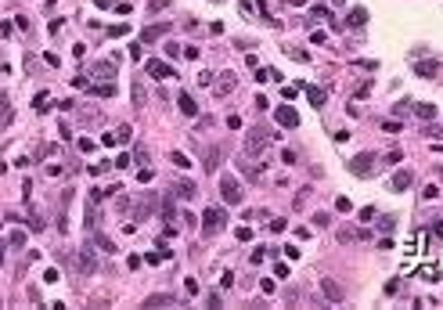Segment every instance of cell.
<instances>
[{"mask_svg":"<svg viewBox=\"0 0 443 310\" xmlns=\"http://www.w3.org/2000/svg\"><path fill=\"white\" fill-rule=\"evenodd\" d=\"M166 7H170V0H148V11H152V15L166 11Z\"/></svg>","mask_w":443,"mask_h":310,"instance_id":"28","label":"cell"},{"mask_svg":"<svg viewBox=\"0 0 443 310\" xmlns=\"http://www.w3.org/2000/svg\"><path fill=\"white\" fill-rule=\"evenodd\" d=\"M393 227H396V216H382V220H378V231L382 234H393Z\"/></svg>","mask_w":443,"mask_h":310,"instance_id":"26","label":"cell"},{"mask_svg":"<svg viewBox=\"0 0 443 310\" xmlns=\"http://www.w3.org/2000/svg\"><path fill=\"white\" fill-rule=\"evenodd\" d=\"M173 191H177V195H180V198H195V195H198V188H195V180H177V188H173Z\"/></svg>","mask_w":443,"mask_h":310,"instance_id":"17","label":"cell"},{"mask_svg":"<svg viewBox=\"0 0 443 310\" xmlns=\"http://www.w3.org/2000/svg\"><path fill=\"white\" fill-rule=\"evenodd\" d=\"M414 72H418L422 79H432L440 72V65H436V61H414Z\"/></svg>","mask_w":443,"mask_h":310,"instance_id":"15","label":"cell"},{"mask_svg":"<svg viewBox=\"0 0 443 310\" xmlns=\"http://www.w3.org/2000/svg\"><path fill=\"white\" fill-rule=\"evenodd\" d=\"M198 83H202V87H213V72L202 69V72H198Z\"/></svg>","mask_w":443,"mask_h":310,"instance_id":"34","label":"cell"},{"mask_svg":"<svg viewBox=\"0 0 443 310\" xmlns=\"http://www.w3.org/2000/svg\"><path fill=\"white\" fill-rule=\"evenodd\" d=\"M170 162H173L177 170H191V159H188L184 152H173V155H170Z\"/></svg>","mask_w":443,"mask_h":310,"instance_id":"23","label":"cell"},{"mask_svg":"<svg viewBox=\"0 0 443 310\" xmlns=\"http://www.w3.org/2000/svg\"><path fill=\"white\" fill-rule=\"evenodd\" d=\"M58 278H61V274H58V267H51L47 274H43V281H51V285H54V281H58Z\"/></svg>","mask_w":443,"mask_h":310,"instance_id":"44","label":"cell"},{"mask_svg":"<svg viewBox=\"0 0 443 310\" xmlns=\"http://www.w3.org/2000/svg\"><path fill=\"white\" fill-rule=\"evenodd\" d=\"M4 249H7V242H4V238H0V263H4Z\"/></svg>","mask_w":443,"mask_h":310,"instance_id":"45","label":"cell"},{"mask_svg":"<svg viewBox=\"0 0 443 310\" xmlns=\"http://www.w3.org/2000/svg\"><path fill=\"white\" fill-rule=\"evenodd\" d=\"M162 216L173 224V198H166V206H162Z\"/></svg>","mask_w":443,"mask_h":310,"instance_id":"38","label":"cell"},{"mask_svg":"<svg viewBox=\"0 0 443 310\" xmlns=\"http://www.w3.org/2000/svg\"><path fill=\"white\" fill-rule=\"evenodd\" d=\"M414 112H418V119H432V116H436V105H414Z\"/></svg>","mask_w":443,"mask_h":310,"instance_id":"25","label":"cell"},{"mask_svg":"<svg viewBox=\"0 0 443 310\" xmlns=\"http://www.w3.org/2000/svg\"><path fill=\"white\" fill-rule=\"evenodd\" d=\"M184 292H188V296H198V281L188 278V281H184Z\"/></svg>","mask_w":443,"mask_h":310,"instance_id":"32","label":"cell"},{"mask_svg":"<svg viewBox=\"0 0 443 310\" xmlns=\"http://www.w3.org/2000/svg\"><path fill=\"white\" fill-rule=\"evenodd\" d=\"M289 4H295V7H303V4H307V0H289Z\"/></svg>","mask_w":443,"mask_h":310,"instance_id":"46","label":"cell"},{"mask_svg":"<svg viewBox=\"0 0 443 310\" xmlns=\"http://www.w3.org/2000/svg\"><path fill=\"white\" fill-rule=\"evenodd\" d=\"M440 274H443V263H425V267H418L422 281H440Z\"/></svg>","mask_w":443,"mask_h":310,"instance_id":"13","label":"cell"},{"mask_svg":"<svg viewBox=\"0 0 443 310\" xmlns=\"http://www.w3.org/2000/svg\"><path fill=\"white\" fill-rule=\"evenodd\" d=\"M94 242H97V245H101V249H105V252H116V249H112V242H108V238H105V234H97V238H94Z\"/></svg>","mask_w":443,"mask_h":310,"instance_id":"39","label":"cell"},{"mask_svg":"<svg viewBox=\"0 0 443 310\" xmlns=\"http://www.w3.org/2000/svg\"><path fill=\"white\" fill-rule=\"evenodd\" d=\"M313 18H331V15H328V7H321V4H313Z\"/></svg>","mask_w":443,"mask_h":310,"instance_id":"43","label":"cell"},{"mask_svg":"<svg viewBox=\"0 0 443 310\" xmlns=\"http://www.w3.org/2000/svg\"><path fill=\"white\" fill-rule=\"evenodd\" d=\"M234 234H238V242H252V227H238Z\"/></svg>","mask_w":443,"mask_h":310,"instance_id":"31","label":"cell"},{"mask_svg":"<svg viewBox=\"0 0 443 310\" xmlns=\"http://www.w3.org/2000/svg\"><path fill=\"white\" fill-rule=\"evenodd\" d=\"M220 198L227 206H242L245 202V191H242V180L234 173H220Z\"/></svg>","mask_w":443,"mask_h":310,"instance_id":"1","label":"cell"},{"mask_svg":"<svg viewBox=\"0 0 443 310\" xmlns=\"http://www.w3.org/2000/svg\"><path fill=\"white\" fill-rule=\"evenodd\" d=\"M335 4H343V0H335Z\"/></svg>","mask_w":443,"mask_h":310,"instance_id":"47","label":"cell"},{"mask_svg":"<svg viewBox=\"0 0 443 310\" xmlns=\"http://www.w3.org/2000/svg\"><path fill=\"white\" fill-rule=\"evenodd\" d=\"M270 137L274 134H267V130H249V137H245V155H263L267 152V144H270Z\"/></svg>","mask_w":443,"mask_h":310,"instance_id":"3","label":"cell"},{"mask_svg":"<svg viewBox=\"0 0 443 310\" xmlns=\"http://www.w3.org/2000/svg\"><path fill=\"white\" fill-rule=\"evenodd\" d=\"M313 224H317V227H328V224H331V213H313Z\"/></svg>","mask_w":443,"mask_h":310,"instance_id":"30","label":"cell"},{"mask_svg":"<svg viewBox=\"0 0 443 310\" xmlns=\"http://www.w3.org/2000/svg\"><path fill=\"white\" fill-rule=\"evenodd\" d=\"M422 198H440V188H436V184H425V191H422Z\"/></svg>","mask_w":443,"mask_h":310,"instance_id":"33","label":"cell"},{"mask_svg":"<svg viewBox=\"0 0 443 310\" xmlns=\"http://www.w3.org/2000/svg\"><path fill=\"white\" fill-rule=\"evenodd\" d=\"M166 33H170V25H148V29L141 33V40L144 43H155V40H162Z\"/></svg>","mask_w":443,"mask_h":310,"instance_id":"14","label":"cell"},{"mask_svg":"<svg viewBox=\"0 0 443 310\" xmlns=\"http://www.w3.org/2000/svg\"><path fill=\"white\" fill-rule=\"evenodd\" d=\"M317 285H321V292H325L328 303H343V299H346V289L339 285L335 278H317Z\"/></svg>","mask_w":443,"mask_h":310,"instance_id":"4","label":"cell"},{"mask_svg":"<svg viewBox=\"0 0 443 310\" xmlns=\"http://www.w3.org/2000/svg\"><path fill=\"white\" fill-rule=\"evenodd\" d=\"M364 22H367V11H364V7H353V11H349V25H353V29H361Z\"/></svg>","mask_w":443,"mask_h":310,"instance_id":"21","label":"cell"},{"mask_svg":"<svg viewBox=\"0 0 443 310\" xmlns=\"http://www.w3.org/2000/svg\"><path fill=\"white\" fill-rule=\"evenodd\" d=\"M411 184H414V173H411V170H396V173H393V180H389V188H393V191H407Z\"/></svg>","mask_w":443,"mask_h":310,"instance_id":"9","label":"cell"},{"mask_svg":"<svg viewBox=\"0 0 443 310\" xmlns=\"http://www.w3.org/2000/svg\"><path fill=\"white\" fill-rule=\"evenodd\" d=\"M166 54H170V58H180L184 51H180V43H166Z\"/></svg>","mask_w":443,"mask_h":310,"instance_id":"37","label":"cell"},{"mask_svg":"<svg viewBox=\"0 0 443 310\" xmlns=\"http://www.w3.org/2000/svg\"><path fill=\"white\" fill-rule=\"evenodd\" d=\"M213 90H216V97H227L231 90H234V72H224V79H216Z\"/></svg>","mask_w":443,"mask_h":310,"instance_id":"11","label":"cell"},{"mask_svg":"<svg viewBox=\"0 0 443 310\" xmlns=\"http://www.w3.org/2000/svg\"><path fill=\"white\" fill-rule=\"evenodd\" d=\"M278 123L281 126H299V112L292 105H285V108H278Z\"/></svg>","mask_w":443,"mask_h":310,"instance_id":"12","label":"cell"},{"mask_svg":"<svg viewBox=\"0 0 443 310\" xmlns=\"http://www.w3.org/2000/svg\"><path fill=\"white\" fill-rule=\"evenodd\" d=\"M281 162H285V166H292V162H295V152L285 148V152H281Z\"/></svg>","mask_w":443,"mask_h":310,"instance_id":"40","label":"cell"},{"mask_svg":"<svg viewBox=\"0 0 443 310\" xmlns=\"http://www.w3.org/2000/svg\"><path fill=\"white\" fill-rule=\"evenodd\" d=\"M90 90H94L97 97H112V94H116V87H112V83H101V87H90Z\"/></svg>","mask_w":443,"mask_h":310,"instance_id":"27","label":"cell"},{"mask_svg":"<svg viewBox=\"0 0 443 310\" xmlns=\"http://www.w3.org/2000/svg\"><path fill=\"white\" fill-rule=\"evenodd\" d=\"M97 76H105V79H112V65H108V61H105V65H97Z\"/></svg>","mask_w":443,"mask_h":310,"instance_id":"42","label":"cell"},{"mask_svg":"<svg viewBox=\"0 0 443 310\" xmlns=\"http://www.w3.org/2000/svg\"><path fill=\"white\" fill-rule=\"evenodd\" d=\"M335 209H339V213H349V209H353V202L343 195V198H335Z\"/></svg>","mask_w":443,"mask_h":310,"instance_id":"29","label":"cell"},{"mask_svg":"<svg viewBox=\"0 0 443 310\" xmlns=\"http://www.w3.org/2000/svg\"><path fill=\"white\" fill-rule=\"evenodd\" d=\"M7 245H15V249H22V245H25V231H22V227H15V231L7 234Z\"/></svg>","mask_w":443,"mask_h":310,"instance_id":"24","label":"cell"},{"mask_svg":"<svg viewBox=\"0 0 443 310\" xmlns=\"http://www.w3.org/2000/svg\"><path fill=\"white\" fill-rule=\"evenodd\" d=\"M177 105H180V112H184V116H198V105H195V97H191V94H180V97H177Z\"/></svg>","mask_w":443,"mask_h":310,"instance_id":"18","label":"cell"},{"mask_svg":"<svg viewBox=\"0 0 443 310\" xmlns=\"http://www.w3.org/2000/svg\"><path fill=\"white\" fill-rule=\"evenodd\" d=\"M357 238H367V234H364V231H353V227H343V231H339V242H343V245L357 242Z\"/></svg>","mask_w":443,"mask_h":310,"instance_id":"19","label":"cell"},{"mask_svg":"<svg viewBox=\"0 0 443 310\" xmlns=\"http://www.w3.org/2000/svg\"><path fill=\"white\" fill-rule=\"evenodd\" d=\"M152 213H155V191H148L141 202H137V209H134V220H148Z\"/></svg>","mask_w":443,"mask_h":310,"instance_id":"7","label":"cell"},{"mask_svg":"<svg viewBox=\"0 0 443 310\" xmlns=\"http://www.w3.org/2000/svg\"><path fill=\"white\" fill-rule=\"evenodd\" d=\"M79 271H83V274H94V271H97V260H94V249H90V245H83V249H79Z\"/></svg>","mask_w":443,"mask_h":310,"instance_id":"10","label":"cell"},{"mask_svg":"<svg viewBox=\"0 0 443 310\" xmlns=\"http://www.w3.org/2000/svg\"><path fill=\"white\" fill-rule=\"evenodd\" d=\"M325 40H328V36L321 33V29H313V33H310V43H313V47H317V43H325Z\"/></svg>","mask_w":443,"mask_h":310,"instance_id":"36","label":"cell"},{"mask_svg":"<svg viewBox=\"0 0 443 310\" xmlns=\"http://www.w3.org/2000/svg\"><path fill=\"white\" fill-rule=\"evenodd\" d=\"M238 166H242V173H245L249 180H260V173H263V162H260V166H252V162H238Z\"/></svg>","mask_w":443,"mask_h":310,"instance_id":"22","label":"cell"},{"mask_svg":"<svg viewBox=\"0 0 443 310\" xmlns=\"http://www.w3.org/2000/svg\"><path fill=\"white\" fill-rule=\"evenodd\" d=\"M227 227V213L224 209H206V216H202V234H220Z\"/></svg>","mask_w":443,"mask_h":310,"instance_id":"2","label":"cell"},{"mask_svg":"<svg viewBox=\"0 0 443 310\" xmlns=\"http://www.w3.org/2000/svg\"><path fill=\"white\" fill-rule=\"evenodd\" d=\"M349 170H353L357 177H371V173H375V155L371 152H361L353 162H349Z\"/></svg>","mask_w":443,"mask_h":310,"instance_id":"5","label":"cell"},{"mask_svg":"<svg viewBox=\"0 0 443 310\" xmlns=\"http://www.w3.org/2000/svg\"><path fill=\"white\" fill-rule=\"evenodd\" d=\"M130 137H134L130 126H119V130H116V141H130Z\"/></svg>","mask_w":443,"mask_h":310,"instance_id":"35","label":"cell"},{"mask_svg":"<svg viewBox=\"0 0 443 310\" xmlns=\"http://www.w3.org/2000/svg\"><path fill=\"white\" fill-rule=\"evenodd\" d=\"M144 72H148V76H155V79H170V76H177V72H173V65H166V61H159V58L144 61Z\"/></svg>","mask_w":443,"mask_h":310,"instance_id":"6","label":"cell"},{"mask_svg":"<svg viewBox=\"0 0 443 310\" xmlns=\"http://www.w3.org/2000/svg\"><path fill=\"white\" fill-rule=\"evenodd\" d=\"M220 159H224V148H216V144H213V148H206L202 170H206V173H216V170H220Z\"/></svg>","mask_w":443,"mask_h":310,"instance_id":"8","label":"cell"},{"mask_svg":"<svg viewBox=\"0 0 443 310\" xmlns=\"http://www.w3.org/2000/svg\"><path fill=\"white\" fill-rule=\"evenodd\" d=\"M144 307H173V296H166V292H155V296H144Z\"/></svg>","mask_w":443,"mask_h":310,"instance_id":"16","label":"cell"},{"mask_svg":"<svg viewBox=\"0 0 443 310\" xmlns=\"http://www.w3.org/2000/svg\"><path fill=\"white\" fill-rule=\"evenodd\" d=\"M307 97H310V105H313V108H321V105H325V97H328V94H325L321 87H307Z\"/></svg>","mask_w":443,"mask_h":310,"instance_id":"20","label":"cell"},{"mask_svg":"<svg viewBox=\"0 0 443 310\" xmlns=\"http://www.w3.org/2000/svg\"><path fill=\"white\" fill-rule=\"evenodd\" d=\"M281 94H285V101H292V97L299 94V87H281Z\"/></svg>","mask_w":443,"mask_h":310,"instance_id":"41","label":"cell"}]
</instances>
